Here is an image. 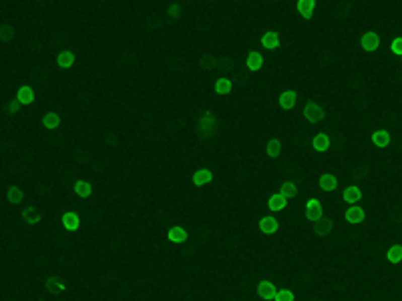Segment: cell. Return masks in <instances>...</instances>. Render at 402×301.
<instances>
[{
	"label": "cell",
	"instance_id": "cell-18",
	"mask_svg": "<svg viewBox=\"0 0 402 301\" xmlns=\"http://www.w3.org/2000/svg\"><path fill=\"white\" fill-rule=\"evenodd\" d=\"M231 91H233V81H231L229 77H219V79L215 81V93H217L219 97H227Z\"/></svg>",
	"mask_w": 402,
	"mask_h": 301
},
{
	"label": "cell",
	"instance_id": "cell-20",
	"mask_svg": "<svg viewBox=\"0 0 402 301\" xmlns=\"http://www.w3.org/2000/svg\"><path fill=\"white\" fill-rule=\"evenodd\" d=\"M265 150H267V157H272V159H280L282 153H284V145H282V141H280L278 137H274V139L267 141Z\"/></svg>",
	"mask_w": 402,
	"mask_h": 301
},
{
	"label": "cell",
	"instance_id": "cell-10",
	"mask_svg": "<svg viewBox=\"0 0 402 301\" xmlns=\"http://www.w3.org/2000/svg\"><path fill=\"white\" fill-rule=\"evenodd\" d=\"M278 287L272 283V281H259L257 283V295L261 297V299L265 301H274L276 299V295H278Z\"/></svg>",
	"mask_w": 402,
	"mask_h": 301
},
{
	"label": "cell",
	"instance_id": "cell-8",
	"mask_svg": "<svg viewBox=\"0 0 402 301\" xmlns=\"http://www.w3.org/2000/svg\"><path fill=\"white\" fill-rule=\"evenodd\" d=\"M364 217H366V211H364V207L360 203L358 205H348V209H346V221L348 223L358 225V223L364 221Z\"/></svg>",
	"mask_w": 402,
	"mask_h": 301
},
{
	"label": "cell",
	"instance_id": "cell-9",
	"mask_svg": "<svg viewBox=\"0 0 402 301\" xmlns=\"http://www.w3.org/2000/svg\"><path fill=\"white\" fill-rule=\"evenodd\" d=\"M36 115H38V113H36ZM40 123H42L44 129H48V131H56V129L62 125V119H60L58 113L48 111V113H44V115L40 117Z\"/></svg>",
	"mask_w": 402,
	"mask_h": 301
},
{
	"label": "cell",
	"instance_id": "cell-1",
	"mask_svg": "<svg viewBox=\"0 0 402 301\" xmlns=\"http://www.w3.org/2000/svg\"><path fill=\"white\" fill-rule=\"evenodd\" d=\"M316 179H314V183H316ZM314 183H312V197H310V201L306 205V219L312 221V223H316V221H320L324 217V205L320 203V199L314 197Z\"/></svg>",
	"mask_w": 402,
	"mask_h": 301
},
{
	"label": "cell",
	"instance_id": "cell-13",
	"mask_svg": "<svg viewBox=\"0 0 402 301\" xmlns=\"http://www.w3.org/2000/svg\"><path fill=\"white\" fill-rule=\"evenodd\" d=\"M332 229H334V223H332V219H330L328 215H324L320 221L314 223V233H316L318 237H328V235L332 233Z\"/></svg>",
	"mask_w": 402,
	"mask_h": 301
},
{
	"label": "cell",
	"instance_id": "cell-12",
	"mask_svg": "<svg viewBox=\"0 0 402 301\" xmlns=\"http://www.w3.org/2000/svg\"><path fill=\"white\" fill-rule=\"evenodd\" d=\"M390 141H392V135H390L388 129H376V131L372 133V143H374L378 149H386V147L390 145Z\"/></svg>",
	"mask_w": 402,
	"mask_h": 301
},
{
	"label": "cell",
	"instance_id": "cell-5",
	"mask_svg": "<svg viewBox=\"0 0 402 301\" xmlns=\"http://www.w3.org/2000/svg\"><path fill=\"white\" fill-rule=\"evenodd\" d=\"M280 44H282V38H280L278 30H265L261 34V48L263 50H276V48H280Z\"/></svg>",
	"mask_w": 402,
	"mask_h": 301
},
{
	"label": "cell",
	"instance_id": "cell-23",
	"mask_svg": "<svg viewBox=\"0 0 402 301\" xmlns=\"http://www.w3.org/2000/svg\"><path fill=\"white\" fill-rule=\"evenodd\" d=\"M294 299H296L294 291H290V289H280L274 301H294Z\"/></svg>",
	"mask_w": 402,
	"mask_h": 301
},
{
	"label": "cell",
	"instance_id": "cell-11",
	"mask_svg": "<svg viewBox=\"0 0 402 301\" xmlns=\"http://www.w3.org/2000/svg\"><path fill=\"white\" fill-rule=\"evenodd\" d=\"M296 8L304 20H310V18H314V12H316V0H298Z\"/></svg>",
	"mask_w": 402,
	"mask_h": 301
},
{
	"label": "cell",
	"instance_id": "cell-4",
	"mask_svg": "<svg viewBox=\"0 0 402 301\" xmlns=\"http://www.w3.org/2000/svg\"><path fill=\"white\" fill-rule=\"evenodd\" d=\"M2 187V195L10 205H22L24 203V191L16 185H0Z\"/></svg>",
	"mask_w": 402,
	"mask_h": 301
},
{
	"label": "cell",
	"instance_id": "cell-14",
	"mask_svg": "<svg viewBox=\"0 0 402 301\" xmlns=\"http://www.w3.org/2000/svg\"><path fill=\"white\" fill-rule=\"evenodd\" d=\"M318 183H320V189L326 191V193H332V191L338 189V177H336L334 173H324V175H320Z\"/></svg>",
	"mask_w": 402,
	"mask_h": 301
},
{
	"label": "cell",
	"instance_id": "cell-2",
	"mask_svg": "<svg viewBox=\"0 0 402 301\" xmlns=\"http://www.w3.org/2000/svg\"><path fill=\"white\" fill-rule=\"evenodd\" d=\"M360 44H362V50L364 52H376L380 48V32L378 30H368L362 34L360 38Z\"/></svg>",
	"mask_w": 402,
	"mask_h": 301
},
{
	"label": "cell",
	"instance_id": "cell-6",
	"mask_svg": "<svg viewBox=\"0 0 402 301\" xmlns=\"http://www.w3.org/2000/svg\"><path fill=\"white\" fill-rule=\"evenodd\" d=\"M280 107L284 109V111H294L296 107H298V103H300V97H298V93L294 91V89H290V91H284L282 95H280Z\"/></svg>",
	"mask_w": 402,
	"mask_h": 301
},
{
	"label": "cell",
	"instance_id": "cell-24",
	"mask_svg": "<svg viewBox=\"0 0 402 301\" xmlns=\"http://www.w3.org/2000/svg\"><path fill=\"white\" fill-rule=\"evenodd\" d=\"M400 60H402V56H400Z\"/></svg>",
	"mask_w": 402,
	"mask_h": 301
},
{
	"label": "cell",
	"instance_id": "cell-7",
	"mask_svg": "<svg viewBox=\"0 0 402 301\" xmlns=\"http://www.w3.org/2000/svg\"><path fill=\"white\" fill-rule=\"evenodd\" d=\"M16 99L20 101V105H22V107H30V105H34V101H36L34 89H32V87H28V85H22V87H18V89H16Z\"/></svg>",
	"mask_w": 402,
	"mask_h": 301
},
{
	"label": "cell",
	"instance_id": "cell-17",
	"mask_svg": "<svg viewBox=\"0 0 402 301\" xmlns=\"http://www.w3.org/2000/svg\"><path fill=\"white\" fill-rule=\"evenodd\" d=\"M191 179H193V185H195V187H205V185H209V183L213 181V173H211L209 169L203 167V169H197V171L193 173Z\"/></svg>",
	"mask_w": 402,
	"mask_h": 301
},
{
	"label": "cell",
	"instance_id": "cell-19",
	"mask_svg": "<svg viewBox=\"0 0 402 301\" xmlns=\"http://www.w3.org/2000/svg\"><path fill=\"white\" fill-rule=\"evenodd\" d=\"M167 239L171 241V243H185L187 241V231L183 229V227H179V225H173V227H169V231H167Z\"/></svg>",
	"mask_w": 402,
	"mask_h": 301
},
{
	"label": "cell",
	"instance_id": "cell-15",
	"mask_svg": "<svg viewBox=\"0 0 402 301\" xmlns=\"http://www.w3.org/2000/svg\"><path fill=\"white\" fill-rule=\"evenodd\" d=\"M288 199L284 197V195H280V191H276L272 197H270V201H267V209H270V213H278V211H284L286 207H288Z\"/></svg>",
	"mask_w": 402,
	"mask_h": 301
},
{
	"label": "cell",
	"instance_id": "cell-16",
	"mask_svg": "<svg viewBox=\"0 0 402 301\" xmlns=\"http://www.w3.org/2000/svg\"><path fill=\"white\" fill-rule=\"evenodd\" d=\"M278 229H280V223H278V219H276L274 215H265V217L259 221V231L265 233V235H274Z\"/></svg>",
	"mask_w": 402,
	"mask_h": 301
},
{
	"label": "cell",
	"instance_id": "cell-22",
	"mask_svg": "<svg viewBox=\"0 0 402 301\" xmlns=\"http://www.w3.org/2000/svg\"><path fill=\"white\" fill-rule=\"evenodd\" d=\"M386 257H388V261H390V263H394V265L402 263V243H396V245H392V247L388 249Z\"/></svg>",
	"mask_w": 402,
	"mask_h": 301
},
{
	"label": "cell",
	"instance_id": "cell-21",
	"mask_svg": "<svg viewBox=\"0 0 402 301\" xmlns=\"http://www.w3.org/2000/svg\"><path fill=\"white\" fill-rule=\"evenodd\" d=\"M298 193H300V191H298V185H296L292 179H288V181L280 187V195H284L286 199H294Z\"/></svg>",
	"mask_w": 402,
	"mask_h": 301
},
{
	"label": "cell",
	"instance_id": "cell-3",
	"mask_svg": "<svg viewBox=\"0 0 402 301\" xmlns=\"http://www.w3.org/2000/svg\"><path fill=\"white\" fill-rule=\"evenodd\" d=\"M312 147H314L316 153H328V150H330V135H328V131H326V119L322 121V129H320V133L314 135V139H312Z\"/></svg>",
	"mask_w": 402,
	"mask_h": 301
}]
</instances>
